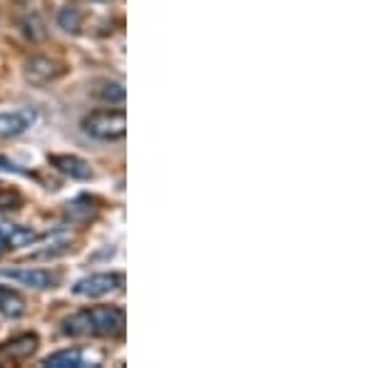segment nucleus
Returning a JSON list of instances; mask_svg holds the SVG:
<instances>
[{
	"label": "nucleus",
	"instance_id": "12",
	"mask_svg": "<svg viewBox=\"0 0 373 368\" xmlns=\"http://www.w3.org/2000/svg\"><path fill=\"white\" fill-rule=\"evenodd\" d=\"M92 199L90 197H80L75 199V202H70L68 207H65V216L73 221H87L92 214L97 212V207H92Z\"/></svg>",
	"mask_w": 373,
	"mask_h": 368
},
{
	"label": "nucleus",
	"instance_id": "8",
	"mask_svg": "<svg viewBox=\"0 0 373 368\" xmlns=\"http://www.w3.org/2000/svg\"><path fill=\"white\" fill-rule=\"evenodd\" d=\"M50 165L62 175H68L70 179H90L92 177L90 165L75 154H50Z\"/></svg>",
	"mask_w": 373,
	"mask_h": 368
},
{
	"label": "nucleus",
	"instance_id": "14",
	"mask_svg": "<svg viewBox=\"0 0 373 368\" xmlns=\"http://www.w3.org/2000/svg\"><path fill=\"white\" fill-rule=\"evenodd\" d=\"M60 25L65 30H73V33H78L80 30V13H78V8H65V10L60 13Z\"/></svg>",
	"mask_w": 373,
	"mask_h": 368
},
{
	"label": "nucleus",
	"instance_id": "10",
	"mask_svg": "<svg viewBox=\"0 0 373 368\" xmlns=\"http://www.w3.org/2000/svg\"><path fill=\"white\" fill-rule=\"evenodd\" d=\"M38 234L28 227H17V224H0V239L8 244V249H15V246H23V244L35 242Z\"/></svg>",
	"mask_w": 373,
	"mask_h": 368
},
{
	"label": "nucleus",
	"instance_id": "15",
	"mask_svg": "<svg viewBox=\"0 0 373 368\" xmlns=\"http://www.w3.org/2000/svg\"><path fill=\"white\" fill-rule=\"evenodd\" d=\"M23 204V197L15 189H0V209H17Z\"/></svg>",
	"mask_w": 373,
	"mask_h": 368
},
{
	"label": "nucleus",
	"instance_id": "1",
	"mask_svg": "<svg viewBox=\"0 0 373 368\" xmlns=\"http://www.w3.org/2000/svg\"><path fill=\"white\" fill-rule=\"evenodd\" d=\"M124 309L119 306H92L73 314L62 321L68 336H92V339H112L124 331Z\"/></svg>",
	"mask_w": 373,
	"mask_h": 368
},
{
	"label": "nucleus",
	"instance_id": "16",
	"mask_svg": "<svg viewBox=\"0 0 373 368\" xmlns=\"http://www.w3.org/2000/svg\"><path fill=\"white\" fill-rule=\"evenodd\" d=\"M6 251H8V244L3 242V239H0V254H6Z\"/></svg>",
	"mask_w": 373,
	"mask_h": 368
},
{
	"label": "nucleus",
	"instance_id": "4",
	"mask_svg": "<svg viewBox=\"0 0 373 368\" xmlns=\"http://www.w3.org/2000/svg\"><path fill=\"white\" fill-rule=\"evenodd\" d=\"M65 63L55 60V57H47V55H35L28 60L25 65V80L33 82V85H47V82H55L57 78L65 75Z\"/></svg>",
	"mask_w": 373,
	"mask_h": 368
},
{
	"label": "nucleus",
	"instance_id": "6",
	"mask_svg": "<svg viewBox=\"0 0 373 368\" xmlns=\"http://www.w3.org/2000/svg\"><path fill=\"white\" fill-rule=\"evenodd\" d=\"M38 112L33 108H17L13 112H0V137H17L35 125Z\"/></svg>",
	"mask_w": 373,
	"mask_h": 368
},
{
	"label": "nucleus",
	"instance_id": "2",
	"mask_svg": "<svg viewBox=\"0 0 373 368\" xmlns=\"http://www.w3.org/2000/svg\"><path fill=\"white\" fill-rule=\"evenodd\" d=\"M82 130L95 140H122L127 132V115L124 110H95L82 119Z\"/></svg>",
	"mask_w": 373,
	"mask_h": 368
},
{
	"label": "nucleus",
	"instance_id": "13",
	"mask_svg": "<svg viewBox=\"0 0 373 368\" xmlns=\"http://www.w3.org/2000/svg\"><path fill=\"white\" fill-rule=\"evenodd\" d=\"M100 100L115 102V105H122V102H124V87L119 85V82H108V85L100 90Z\"/></svg>",
	"mask_w": 373,
	"mask_h": 368
},
{
	"label": "nucleus",
	"instance_id": "7",
	"mask_svg": "<svg viewBox=\"0 0 373 368\" xmlns=\"http://www.w3.org/2000/svg\"><path fill=\"white\" fill-rule=\"evenodd\" d=\"M38 336L35 334H23L15 336V339L6 341L0 346V358H8V361H23V358L33 356L38 351Z\"/></svg>",
	"mask_w": 373,
	"mask_h": 368
},
{
	"label": "nucleus",
	"instance_id": "11",
	"mask_svg": "<svg viewBox=\"0 0 373 368\" xmlns=\"http://www.w3.org/2000/svg\"><path fill=\"white\" fill-rule=\"evenodd\" d=\"M0 311L10 318H20L25 314V299L17 291L0 286Z\"/></svg>",
	"mask_w": 373,
	"mask_h": 368
},
{
	"label": "nucleus",
	"instance_id": "9",
	"mask_svg": "<svg viewBox=\"0 0 373 368\" xmlns=\"http://www.w3.org/2000/svg\"><path fill=\"white\" fill-rule=\"evenodd\" d=\"M87 363H92L90 353H85L82 348H65V351H57V353H52V356H47L43 366H47V368H82V366H87Z\"/></svg>",
	"mask_w": 373,
	"mask_h": 368
},
{
	"label": "nucleus",
	"instance_id": "5",
	"mask_svg": "<svg viewBox=\"0 0 373 368\" xmlns=\"http://www.w3.org/2000/svg\"><path fill=\"white\" fill-rule=\"evenodd\" d=\"M122 286H124L122 274H92V277L75 284L73 294L97 299V296H108V294H112V291H119Z\"/></svg>",
	"mask_w": 373,
	"mask_h": 368
},
{
	"label": "nucleus",
	"instance_id": "3",
	"mask_svg": "<svg viewBox=\"0 0 373 368\" xmlns=\"http://www.w3.org/2000/svg\"><path fill=\"white\" fill-rule=\"evenodd\" d=\"M0 277H8L13 281L30 286V289L45 291V289H55L60 286L62 277L60 272H50V269H30V267H20V269H0Z\"/></svg>",
	"mask_w": 373,
	"mask_h": 368
}]
</instances>
